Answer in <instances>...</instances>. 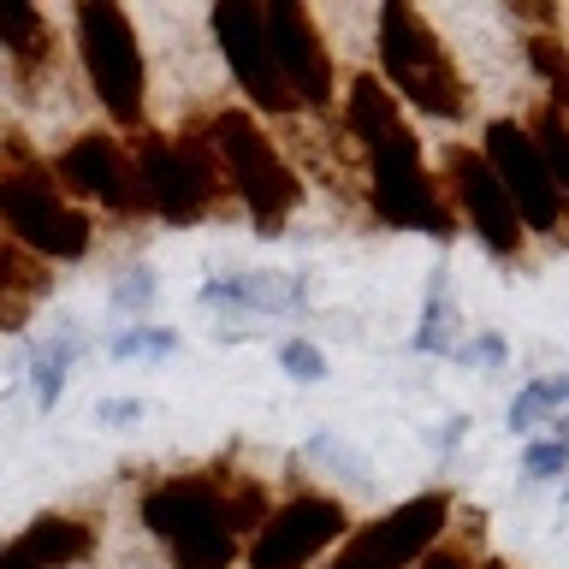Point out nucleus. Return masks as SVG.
Instances as JSON below:
<instances>
[{
  "label": "nucleus",
  "mask_w": 569,
  "mask_h": 569,
  "mask_svg": "<svg viewBox=\"0 0 569 569\" xmlns=\"http://www.w3.org/2000/svg\"><path fill=\"white\" fill-rule=\"evenodd\" d=\"M345 131L368 160V202L386 226L421 231V238H457V213L439 190V172L427 167L421 137L398 96L380 83V71H356L345 89Z\"/></svg>",
  "instance_id": "1"
},
{
  "label": "nucleus",
  "mask_w": 569,
  "mask_h": 569,
  "mask_svg": "<svg viewBox=\"0 0 569 569\" xmlns=\"http://www.w3.org/2000/svg\"><path fill=\"white\" fill-rule=\"evenodd\" d=\"M373 42H380V83L398 96V107L439 124L469 119V78H462L457 53L445 48V36L416 7L386 0L373 18Z\"/></svg>",
  "instance_id": "2"
},
{
  "label": "nucleus",
  "mask_w": 569,
  "mask_h": 569,
  "mask_svg": "<svg viewBox=\"0 0 569 569\" xmlns=\"http://www.w3.org/2000/svg\"><path fill=\"white\" fill-rule=\"evenodd\" d=\"M196 131H202L213 167L226 178V196H238L249 226L273 238V231L302 208V178H297L291 160L279 154V142L267 137V124L249 113V107H213Z\"/></svg>",
  "instance_id": "3"
},
{
  "label": "nucleus",
  "mask_w": 569,
  "mask_h": 569,
  "mask_svg": "<svg viewBox=\"0 0 569 569\" xmlns=\"http://www.w3.org/2000/svg\"><path fill=\"white\" fill-rule=\"evenodd\" d=\"M0 231L36 261H83L89 238H96V220L89 208H78L60 190V178L42 154H30L24 142H7V160H0Z\"/></svg>",
  "instance_id": "4"
},
{
  "label": "nucleus",
  "mask_w": 569,
  "mask_h": 569,
  "mask_svg": "<svg viewBox=\"0 0 569 569\" xmlns=\"http://www.w3.org/2000/svg\"><path fill=\"white\" fill-rule=\"evenodd\" d=\"M142 528L167 546L172 569H231L238 563V528H231V492L213 475H167L137 498Z\"/></svg>",
  "instance_id": "5"
},
{
  "label": "nucleus",
  "mask_w": 569,
  "mask_h": 569,
  "mask_svg": "<svg viewBox=\"0 0 569 569\" xmlns=\"http://www.w3.org/2000/svg\"><path fill=\"white\" fill-rule=\"evenodd\" d=\"M71 36H78L83 78L96 89L101 113L113 119V131L142 137V124H149V60H142V36L131 12L113 7V0H78Z\"/></svg>",
  "instance_id": "6"
},
{
  "label": "nucleus",
  "mask_w": 569,
  "mask_h": 569,
  "mask_svg": "<svg viewBox=\"0 0 569 569\" xmlns=\"http://www.w3.org/2000/svg\"><path fill=\"white\" fill-rule=\"evenodd\" d=\"M131 160H137V184H142V208L160 213L167 226H202L226 196V178L213 167L202 131L184 137H154L142 131L131 137Z\"/></svg>",
  "instance_id": "7"
},
{
  "label": "nucleus",
  "mask_w": 569,
  "mask_h": 569,
  "mask_svg": "<svg viewBox=\"0 0 569 569\" xmlns=\"http://www.w3.org/2000/svg\"><path fill=\"white\" fill-rule=\"evenodd\" d=\"M445 533H451V492L433 487V492L403 498L398 510L373 516V522H356L338 540L327 569H416Z\"/></svg>",
  "instance_id": "8"
},
{
  "label": "nucleus",
  "mask_w": 569,
  "mask_h": 569,
  "mask_svg": "<svg viewBox=\"0 0 569 569\" xmlns=\"http://www.w3.org/2000/svg\"><path fill=\"white\" fill-rule=\"evenodd\" d=\"M480 160H487V172L498 178V190L510 196V208H516V220H522V231H533V238H558L563 243V208H558V190H551V178L540 167V149H533V137H528V124L522 119H510V113H498L480 124Z\"/></svg>",
  "instance_id": "9"
},
{
  "label": "nucleus",
  "mask_w": 569,
  "mask_h": 569,
  "mask_svg": "<svg viewBox=\"0 0 569 569\" xmlns=\"http://www.w3.org/2000/svg\"><path fill=\"white\" fill-rule=\"evenodd\" d=\"M439 190H445V202H451L457 226H469L492 261H522L528 256V231L516 220L510 196L498 190V178L487 172V160H480L475 142H451V149L439 154Z\"/></svg>",
  "instance_id": "10"
},
{
  "label": "nucleus",
  "mask_w": 569,
  "mask_h": 569,
  "mask_svg": "<svg viewBox=\"0 0 569 569\" xmlns=\"http://www.w3.org/2000/svg\"><path fill=\"white\" fill-rule=\"evenodd\" d=\"M208 30H213V48H220L226 71L238 78L243 89V107L256 119H291L302 113L291 83H284V71L273 60V48H267V30H261V7H249V0H220V7L208 12Z\"/></svg>",
  "instance_id": "11"
},
{
  "label": "nucleus",
  "mask_w": 569,
  "mask_h": 569,
  "mask_svg": "<svg viewBox=\"0 0 569 569\" xmlns=\"http://www.w3.org/2000/svg\"><path fill=\"white\" fill-rule=\"evenodd\" d=\"M350 528L356 522H350V510L338 492H291L284 505H273V516H267L256 533H249L243 558H249V569H309L315 558H327Z\"/></svg>",
  "instance_id": "12"
},
{
  "label": "nucleus",
  "mask_w": 569,
  "mask_h": 569,
  "mask_svg": "<svg viewBox=\"0 0 569 569\" xmlns=\"http://www.w3.org/2000/svg\"><path fill=\"white\" fill-rule=\"evenodd\" d=\"M53 178H60V190H66L78 208H107V213H119V220L149 213V208H142V184H137L131 142L113 137V131H83V137H71L66 149L53 154Z\"/></svg>",
  "instance_id": "13"
},
{
  "label": "nucleus",
  "mask_w": 569,
  "mask_h": 569,
  "mask_svg": "<svg viewBox=\"0 0 569 569\" xmlns=\"http://www.w3.org/2000/svg\"><path fill=\"white\" fill-rule=\"evenodd\" d=\"M261 30H267V48H273L297 107L332 113V89H338L332 83V48H327V36H320L315 12L302 7V0H273V7H261Z\"/></svg>",
  "instance_id": "14"
},
{
  "label": "nucleus",
  "mask_w": 569,
  "mask_h": 569,
  "mask_svg": "<svg viewBox=\"0 0 569 569\" xmlns=\"http://www.w3.org/2000/svg\"><path fill=\"white\" fill-rule=\"evenodd\" d=\"M96 522L89 516H66V510H42L36 522L18 533V546L36 558V569H78L96 551Z\"/></svg>",
  "instance_id": "15"
},
{
  "label": "nucleus",
  "mask_w": 569,
  "mask_h": 569,
  "mask_svg": "<svg viewBox=\"0 0 569 569\" xmlns=\"http://www.w3.org/2000/svg\"><path fill=\"white\" fill-rule=\"evenodd\" d=\"M0 48L18 66V78H42L53 66V24L48 12L24 7V0H0Z\"/></svg>",
  "instance_id": "16"
},
{
  "label": "nucleus",
  "mask_w": 569,
  "mask_h": 569,
  "mask_svg": "<svg viewBox=\"0 0 569 569\" xmlns=\"http://www.w3.org/2000/svg\"><path fill=\"white\" fill-rule=\"evenodd\" d=\"M469 338L462 327V309H457V291H451V273L427 279V302H421V327H416V350L421 356H457V345Z\"/></svg>",
  "instance_id": "17"
},
{
  "label": "nucleus",
  "mask_w": 569,
  "mask_h": 569,
  "mask_svg": "<svg viewBox=\"0 0 569 569\" xmlns=\"http://www.w3.org/2000/svg\"><path fill=\"white\" fill-rule=\"evenodd\" d=\"M522 60H528L533 78H540L546 107L569 119V42L551 30H533V36H522Z\"/></svg>",
  "instance_id": "18"
},
{
  "label": "nucleus",
  "mask_w": 569,
  "mask_h": 569,
  "mask_svg": "<svg viewBox=\"0 0 569 569\" xmlns=\"http://www.w3.org/2000/svg\"><path fill=\"white\" fill-rule=\"evenodd\" d=\"M528 124V137H533V149H540V167L551 178V190H558V208H563V220H569V119L563 113H551V107H540Z\"/></svg>",
  "instance_id": "19"
},
{
  "label": "nucleus",
  "mask_w": 569,
  "mask_h": 569,
  "mask_svg": "<svg viewBox=\"0 0 569 569\" xmlns=\"http://www.w3.org/2000/svg\"><path fill=\"white\" fill-rule=\"evenodd\" d=\"M551 416H558V380H522V391L505 409V427L516 439H533Z\"/></svg>",
  "instance_id": "20"
},
{
  "label": "nucleus",
  "mask_w": 569,
  "mask_h": 569,
  "mask_svg": "<svg viewBox=\"0 0 569 569\" xmlns=\"http://www.w3.org/2000/svg\"><path fill=\"white\" fill-rule=\"evenodd\" d=\"M522 475L533 480V487H546V480H569V439H551V433L522 439Z\"/></svg>",
  "instance_id": "21"
},
{
  "label": "nucleus",
  "mask_w": 569,
  "mask_h": 569,
  "mask_svg": "<svg viewBox=\"0 0 569 569\" xmlns=\"http://www.w3.org/2000/svg\"><path fill=\"white\" fill-rule=\"evenodd\" d=\"M279 368L291 373L297 386H315V380H327V356H320L309 338H284L279 345Z\"/></svg>",
  "instance_id": "22"
},
{
  "label": "nucleus",
  "mask_w": 569,
  "mask_h": 569,
  "mask_svg": "<svg viewBox=\"0 0 569 569\" xmlns=\"http://www.w3.org/2000/svg\"><path fill=\"white\" fill-rule=\"evenodd\" d=\"M451 362H462V368H505L510 362V345H505V332H469L457 345Z\"/></svg>",
  "instance_id": "23"
},
{
  "label": "nucleus",
  "mask_w": 569,
  "mask_h": 569,
  "mask_svg": "<svg viewBox=\"0 0 569 569\" xmlns=\"http://www.w3.org/2000/svg\"><path fill=\"white\" fill-rule=\"evenodd\" d=\"M167 350H178V332L167 327H131L113 345V356H167Z\"/></svg>",
  "instance_id": "24"
},
{
  "label": "nucleus",
  "mask_w": 569,
  "mask_h": 569,
  "mask_svg": "<svg viewBox=\"0 0 569 569\" xmlns=\"http://www.w3.org/2000/svg\"><path fill=\"white\" fill-rule=\"evenodd\" d=\"M416 569H475V558H469V546H457V540H439L427 558L416 563Z\"/></svg>",
  "instance_id": "25"
},
{
  "label": "nucleus",
  "mask_w": 569,
  "mask_h": 569,
  "mask_svg": "<svg viewBox=\"0 0 569 569\" xmlns=\"http://www.w3.org/2000/svg\"><path fill=\"white\" fill-rule=\"evenodd\" d=\"M149 297H154V279L149 273H131V279L119 284V309H142Z\"/></svg>",
  "instance_id": "26"
},
{
  "label": "nucleus",
  "mask_w": 569,
  "mask_h": 569,
  "mask_svg": "<svg viewBox=\"0 0 569 569\" xmlns=\"http://www.w3.org/2000/svg\"><path fill=\"white\" fill-rule=\"evenodd\" d=\"M462 433H469V416H451V421L433 433V445H439V451H451V445H462Z\"/></svg>",
  "instance_id": "27"
},
{
  "label": "nucleus",
  "mask_w": 569,
  "mask_h": 569,
  "mask_svg": "<svg viewBox=\"0 0 569 569\" xmlns=\"http://www.w3.org/2000/svg\"><path fill=\"white\" fill-rule=\"evenodd\" d=\"M0 569H36V558L18 540H7V546H0Z\"/></svg>",
  "instance_id": "28"
},
{
  "label": "nucleus",
  "mask_w": 569,
  "mask_h": 569,
  "mask_svg": "<svg viewBox=\"0 0 569 569\" xmlns=\"http://www.w3.org/2000/svg\"><path fill=\"white\" fill-rule=\"evenodd\" d=\"M142 416V403H101V421H131Z\"/></svg>",
  "instance_id": "29"
},
{
  "label": "nucleus",
  "mask_w": 569,
  "mask_h": 569,
  "mask_svg": "<svg viewBox=\"0 0 569 569\" xmlns=\"http://www.w3.org/2000/svg\"><path fill=\"white\" fill-rule=\"evenodd\" d=\"M475 569H510V563H505V558H480Z\"/></svg>",
  "instance_id": "30"
},
{
  "label": "nucleus",
  "mask_w": 569,
  "mask_h": 569,
  "mask_svg": "<svg viewBox=\"0 0 569 569\" xmlns=\"http://www.w3.org/2000/svg\"><path fill=\"white\" fill-rule=\"evenodd\" d=\"M563 505H569V480H563Z\"/></svg>",
  "instance_id": "31"
},
{
  "label": "nucleus",
  "mask_w": 569,
  "mask_h": 569,
  "mask_svg": "<svg viewBox=\"0 0 569 569\" xmlns=\"http://www.w3.org/2000/svg\"><path fill=\"white\" fill-rule=\"evenodd\" d=\"M0 243H7V238H0Z\"/></svg>",
  "instance_id": "32"
}]
</instances>
